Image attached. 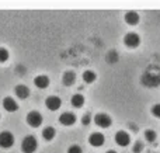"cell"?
Masks as SVG:
<instances>
[{
  "label": "cell",
  "instance_id": "obj_6",
  "mask_svg": "<svg viewBox=\"0 0 160 153\" xmlns=\"http://www.w3.org/2000/svg\"><path fill=\"white\" fill-rule=\"evenodd\" d=\"M94 122H96L100 128H108V126H111L112 121H111L110 115H107V114H97L96 117H94Z\"/></svg>",
  "mask_w": 160,
  "mask_h": 153
},
{
  "label": "cell",
  "instance_id": "obj_13",
  "mask_svg": "<svg viewBox=\"0 0 160 153\" xmlns=\"http://www.w3.org/2000/svg\"><path fill=\"white\" fill-rule=\"evenodd\" d=\"M34 84H35L38 89H47L49 86V77L45 75H39L34 79Z\"/></svg>",
  "mask_w": 160,
  "mask_h": 153
},
{
  "label": "cell",
  "instance_id": "obj_4",
  "mask_svg": "<svg viewBox=\"0 0 160 153\" xmlns=\"http://www.w3.org/2000/svg\"><path fill=\"white\" fill-rule=\"evenodd\" d=\"M27 124L31 126V128H38L42 124V115L39 114L38 111H31L27 114V118H25Z\"/></svg>",
  "mask_w": 160,
  "mask_h": 153
},
{
  "label": "cell",
  "instance_id": "obj_22",
  "mask_svg": "<svg viewBox=\"0 0 160 153\" xmlns=\"http://www.w3.org/2000/svg\"><path fill=\"white\" fill-rule=\"evenodd\" d=\"M68 153H83V151L79 145H72L69 149H68Z\"/></svg>",
  "mask_w": 160,
  "mask_h": 153
},
{
  "label": "cell",
  "instance_id": "obj_26",
  "mask_svg": "<svg viewBox=\"0 0 160 153\" xmlns=\"http://www.w3.org/2000/svg\"><path fill=\"white\" fill-rule=\"evenodd\" d=\"M107 153H117V152H114V151H108Z\"/></svg>",
  "mask_w": 160,
  "mask_h": 153
},
{
  "label": "cell",
  "instance_id": "obj_24",
  "mask_svg": "<svg viewBox=\"0 0 160 153\" xmlns=\"http://www.w3.org/2000/svg\"><path fill=\"white\" fill-rule=\"evenodd\" d=\"M90 120H91L90 114L83 115V118H82V124H83V125H88V124H90Z\"/></svg>",
  "mask_w": 160,
  "mask_h": 153
},
{
  "label": "cell",
  "instance_id": "obj_9",
  "mask_svg": "<svg viewBox=\"0 0 160 153\" xmlns=\"http://www.w3.org/2000/svg\"><path fill=\"white\" fill-rule=\"evenodd\" d=\"M3 108L8 112H16L18 110V104L13 97H4L3 98Z\"/></svg>",
  "mask_w": 160,
  "mask_h": 153
},
{
  "label": "cell",
  "instance_id": "obj_12",
  "mask_svg": "<svg viewBox=\"0 0 160 153\" xmlns=\"http://www.w3.org/2000/svg\"><path fill=\"white\" fill-rule=\"evenodd\" d=\"M14 91H16L17 98H20V100H25V98L30 97V89H28L27 86H24V84H18V86H16Z\"/></svg>",
  "mask_w": 160,
  "mask_h": 153
},
{
  "label": "cell",
  "instance_id": "obj_25",
  "mask_svg": "<svg viewBox=\"0 0 160 153\" xmlns=\"http://www.w3.org/2000/svg\"><path fill=\"white\" fill-rule=\"evenodd\" d=\"M16 72H17V73H24V72H25L24 66H21V65H18V67H17V69H16Z\"/></svg>",
  "mask_w": 160,
  "mask_h": 153
},
{
  "label": "cell",
  "instance_id": "obj_14",
  "mask_svg": "<svg viewBox=\"0 0 160 153\" xmlns=\"http://www.w3.org/2000/svg\"><path fill=\"white\" fill-rule=\"evenodd\" d=\"M75 81H76V75H75V72L69 70V72H65V73H63V76H62V83H63L65 86H72Z\"/></svg>",
  "mask_w": 160,
  "mask_h": 153
},
{
  "label": "cell",
  "instance_id": "obj_2",
  "mask_svg": "<svg viewBox=\"0 0 160 153\" xmlns=\"http://www.w3.org/2000/svg\"><path fill=\"white\" fill-rule=\"evenodd\" d=\"M38 148V142H37L35 136L30 135V136H25L21 142V151L22 153H34Z\"/></svg>",
  "mask_w": 160,
  "mask_h": 153
},
{
  "label": "cell",
  "instance_id": "obj_15",
  "mask_svg": "<svg viewBox=\"0 0 160 153\" xmlns=\"http://www.w3.org/2000/svg\"><path fill=\"white\" fill-rule=\"evenodd\" d=\"M139 20H141V17L135 11H129V13L125 14V22L129 25H136L139 22Z\"/></svg>",
  "mask_w": 160,
  "mask_h": 153
},
{
  "label": "cell",
  "instance_id": "obj_16",
  "mask_svg": "<svg viewBox=\"0 0 160 153\" xmlns=\"http://www.w3.org/2000/svg\"><path fill=\"white\" fill-rule=\"evenodd\" d=\"M56 135V131L55 128H52V126H47V128H44V131H42V138H44L45 141H52L53 138H55Z\"/></svg>",
  "mask_w": 160,
  "mask_h": 153
},
{
  "label": "cell",
  "instance_id": "obj_5",
  "mask_svg": "<svg viewBox=\"0 0 160 153\" xmlns=\"http://www.w3.org/2000/svg\"><path fill=\"white\" fill-rule=\"evenodd\" d=\"M124 44L128 48H136L141 44V38H139V35L136 32H128L124 37Z\"/></svg>",
  "mask_w": 160,
  "mask_h": 153
},
{
  "label": "cell",
  "instance_id": "obj_19",
  "mask_svg": "<svg viewBox=\"0 0 160 153\" xmlns=\"http://www.w3.org/2000/svg\"><path fill=\"white\" fill-rule=\"evenodd\" d=\"M8 56H10L8 51L6 49V48H0V63H4V62H7L8 61Z\"/></svg>",
  "mask_w": 160,
  "mask_h": 153
},
{
  "label": "cell",
  "instance_id": "obj_10",
  "mask_svg": "<svg viewBox=\"0 0 160 153\" xmlns=\"http://www.w3.org/2000/svg\"><path fill=\"white\" fill-rule=\"evenodd\" d=\"M88 143L94 148H100V146L104 143V135L100 134V132H94L88 136Z\"/></svg>",
  "mask_w": 160,
  "mask_h": 153
},
{
  "label": "cell",
  "instance_id": "obj_21",
  "mask_svg": "<svg viewBox=\"0 0 160 153\" xmlns=\"http://www.w3.org/2000/svg\"><path fill=\"white\" fill-rule=\"evenodd\" d=\"M133 153H141L143 151V143L141 142V141H138V142H135V145H133Z\"/></svg>",
  "mask_w": 160,
  "mask_h": 153
},
{
  "label": "cell",
  "instance_id": "obj_7",
  "mask_svg": "<svg viewBox=\"0 0 160 153\" xmlns=\"http://www.w3.org/2000/svg\"><path fill=\"white\" fill-rule=\"evenodd\" d=\"M45 106H47V108L51 110V111H56V110L61 108L62 101H61V98L56 97V96H49V97L45 100Z\"/></svg>",
  "mask_w": 160,
  "mask_h": 153
},
{
  "label": "cell",
  "instance_id": "obj_3",
  "mask_svg": "<svg viewBox=\"0 0 160 153\" xmlns=\"http://www.w3.org/2000/svg\"><path fill=\"white\" fill-rule=\"evenodd\" d=\"M14 142H16V138H14V135L11 132H8V131L0 132V148L2 149L13 148Z\"/></svg>",
  "mask_w": 160,
  "mask_h": 153
},
{
  "label": "cell",
  "instance_id": "obj_11",
  "mask_svg": "<svg viewBox=\"0 0 160 153\" xmlns=\"http://www.w3.org/2000/svg\"><path fill=\"white\" fill-rule=\"evenodd\" d=\"M59 122L65 126H70L76 122V115L72 112H63V114L59 117Z\"/></svg>",
  "mask_w": 160,
  "mask_h": 153
},
{
  "label": "cell",
  "instance_id": "obj_23",
  "mask_svg": "<svg viewBox=\"0 0 160 153\" xmlns=\"http://www.w3.org/2000/svg\"><path fill=\"white\" fill-rule=\"evenodd\" d=\"M152 114L155 115L156 118H160V104H155L152 107Z\"/></svg>",
  "mask_w": 160,
  "mask_h": 153
},
{
  "label": "cell",
  "instance_id": "obj_1",
  "mask_svg": "<svg viewBox=\"0 0 160 153\" xmlns=\"http://www.w3.org/2000/svg\"><path fill=\"white\" fill-rule=\"evenodd\" d=\"M142 84L146 87H158L160 84V70L159 67L152 66L142 76Z\"/></svg>",
  "mask_w": 160,
  "mask_h": 153
},
{
  "label": "cell",
  "instance_id": "obj_17",
  "mask_svg": "<svg viewBox=\"0 0 160 153\" xmlns=\"http://www.w3.org/2000/svg\"><path fill=\"white\" fill-rule=\"evenodd\" d=\"M72 106L75 107V108H80V107H83V104H84V97H83L82 94H75L72 97Z\"/></svg>",
  "mask_w": 160,
  "mask_h": 153
},
{
  "label": "cell",
  "instance_id": "obj_8",
  "mask_svg": "<svg viewBox=\"0 0 160 153\" xmlns=\"http://www.w3.org/2000/svg\"><path fill=\"white\" fill-rule=\"evenodd\" d=\"M115 142L118 143L119 146H128L129 145V142H131V136H129V134L128 132H125V131H118L117 132V135H115Z\"/></svg>",
  "mask_w": 160,
  "mask_h": 153
},
{
  "label": "cell",
  "instance_id": "obj_20",
  "mask_svg": "<svg viewBox=\"0 0 160 153\" xmlns=\"http://www.w3.org/2000/svg\"><path fill=\"white\" fill-rule=\"evenodd\" d=\"M145 138H146L148 142H155L156 141V132L152 131V129H146V132H145Z\"/></svg>",
  "mask_w": 160,
  "mask_h": 153
},
{
  "label": "cell",
  "instance_id": "obj_18",
  "mask_svg": "<svg viewBox=\"0 0 160 153\" xmlns=\"http://www.w3.org/2000/svg\"><path fill=\"white\" fill-rule=\"evenodd\" d=\"M96 77H97L96 73L91 72V70H86V72L83 73V80H84L86 83H88V84L93 83V81L96 80Z\"/></svg>",
  "mask_w": 160,
  "mask_h": 153
}]
</instances>
